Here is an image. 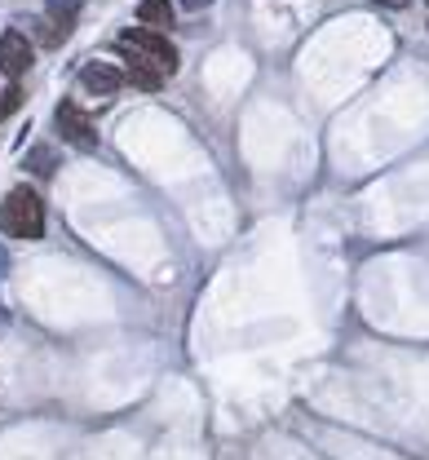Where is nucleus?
Instances as JSON below:
<instances>
[{
  "label": "nucleus",
  "instance_id": "obj_9",
  "mask_svg": "<svg viewBox=\"0 0 429 460\" xmlns=\"http://www.w3.org/2000/svg\"><path fill=\"white\" fill-rule=\"evenodd\" d=\"M124 80H133L142 93H160V89H164V75H155V71H146V66H128Z\"/></svg>",
  "mask_w": 429,
  "mask_h": 460
},
{
  "label": "nucleus",
  "instance_id": "obj_10",
  "mask_svg": "<svg viewBox=\"0 0 429 460\" xmlns=\"http://www.w3.org/2000/svg\"><path fill=\"white\" fill-rule=\"evenodd\" d=\"M178 4H182V9H208L213 0H178Z\"/></svg>",
  "mask_w": 429,
  "mask_h": 460
},
{
  "label": "nucleus",
  "instance_id": "obj_13",
  "mask_svg": "<svg viewBox=\"0 0 429 460\" xmlns=\"http://www.w3.org/2000/svg\"><path fill=\"white\" fill-rule=\"evenodd\" d=\"M390 4H403V0H390Z\"/></svg>",
  "mask_w": 429,
  "mask_h": 460
},
{
  "label": "nucleus",
  "instance_id": "obj_7",
  "mask_svg": "<svg viewBox=\"0 0 429 460\" xmlns=\"http://www.w3.org/2000/svg\"><path fill=\"white\" fill-rule=\"evenodd\" d=\"M137 27L169 31L173 27V0H137Z\"/></svg>",
  "mask_w": 429,
  "mask_h": 460
},
{
  "label": "nucleus",
  "instance_id": "obj_12",
  "mask_svg": "<svg viewBox=\"0 0 429 460\" xmlns=\"http://www.w3.org/2000/svg\"><path fill=\"white\" fill-rule=\"evenodd\" d=\"M4 323H9V314H4V305H0V328H4Z\"/></svg>",
  "mask_w": 429,
  "mask_h": 460
},
{
  "label": "nucleus",
  "instance_id": "obj_8",
  "mask_svg": "<svg viewBox=\"0 0 429 460\" xmlns=\"http://www.w3.org/2000/svg\"><path fill=\"white\" fill-rule=\"evenodd\" d=\"M22 169L31 172V177H54V169H58L54 146H31V151H27V160H22Z\"/></svg>",
  "mask_w": 429,
  "mask_h": 460
},
{
  "label": "nucleus",
  "instance_id": "obj_1",
  "mask_svg": "<svg viewBox=\"0 0 429 460\" xmlns=\"http://www.w3.org/2000/svg\"><path fill=\"white\" fill-rule=\"evenodd\" d=\"M116 45L124 54V66H146V71H155L164 80L178 75V66H182V54L160 31H151V27H124L116 36Z\"/></svg>",
  "mask_w": 429,
  "mask_h": 460
},
{
  "label": "nucleus",
  "instance_id": "obj_2",
  "mask_svg": "<svg viewBox=\"0 0 429 460\" xmlns=\"http://www.w3.org/2000/svg\"><path fill=\"white\" fill-rule=\"evenodd\" d=\"M0 234H9V239H40L45 234V195L36 186H13L4 195Z\"/></svg>",
  "mask_w": 429,
  "mask_h": 460
},
{
  "label": "nucleus",
  "instance_id": "obj_11",
  "mask_svg": "<svg viewBox=\"0 0 429 460\" xmlns=\"http://www.w3.org/2000/svg\"><path fill=\"white\" fill-rule=\"evenodd\" d=\"M4 270H9V257H4V248H0V279H4Z\"/></svg>",
  "mask_w": 429,
  "mask_h": 460
},
{
  "label": "nucleus",
  "instance_id": "obj_6",
  "mask_svg": "<svg viewBox=\"0 0 429 460\" xmlns=\"http://www.w3.org/2000/svg\"><path fill=\"white\" fill-rule=\"evenodd\" d=\"M45 13H49V31H45V45H62V36L75 27L80 18V0H45Z\"/></svg>",
  "mask_w": 429,
  "mask_h": 460
},
{
  "label": "nucleus",
  "instance_id": "obj_4",
  "mask_svg": "<svg viewBox=\"0 0 429 460\" xmlns=\"http://www.w3.org/2000/svg\"><path fill=\"white\" fill-rule=\"evenodd\" d=\"M31 62H36V45H31L18 27L0 31V71H4L9 80H22V75L31 71Z\"/></svg>",
  "mask_w": 429,
  "mask_h": 460
},
{
  "label": "nucleus",
  "instance_id": "obj_3",
  "mask_svg": "<svg viewBox=\"0 0 429 460\" xmlns=\"http://www.w3.org/2000/svg\"><path fill=\"white\" fill-rule=\"evenodd\" d=\"M54 124H58V133L71 142V146H80V151H93V146H98V128H93V119L80 111L71 98H62V102H58Z\"/></svg>",
  "mask_w": 429,
  "mask_h": 460
},
{
  "label": "nucleus",
  "instance_id": "obj_5",
  "mask_svg": "<svg viewBox=\"0 0 429 460\" xmlns=\"http://www.w3.org/2000/svg\"><path fill=\"white\" fill-rule=\"evenodd\" d=\"M80 89L93 93V98H116L124 89V71L111 62H84L80 66Z\"/></svg>",
  "mask_w": 429,
  "mask_h": 460
}]
</instances>
